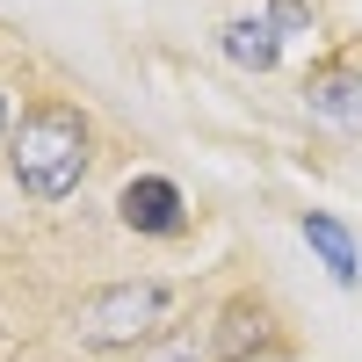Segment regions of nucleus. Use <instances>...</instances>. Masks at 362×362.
Wrapping results in <instances>:
<instances>
[{
	"mask_svg": "<svg viewBox=\"0 0 362 362\" xmlns=\"http://www.w3.org/2000/svg\"><path fill=\"white\" fill-rule=\"evenodd\" d=\"M87 167H95V124H87L73 102H58V95L29 102L22 124H15V138H8L15 189L29 203H66L80 181H87Z\"/></svg>",
	"mask_w": 362,
	"mask_h": 362,
	"instance_id": "nucleus-1",
	"label": "nucleus"
},
{
	"mask_svg": "<svg viewBox=\"0 0 362 362\" xmlns=\"http://www.w3.org/2000/svg\"><path fill=\"white\" fill-rule=\"evenodd\" d=\"M174 326V283L160 276H124V283H102L73 305V334L80 348H153Z\"/></svg>",
	"mask_w": 362,
	"mask_h": 362,
	"instance_id": "nucleus-2",
	"label": "nucleus"
},
{
	"mask_svg": "<svg viewBox=\"0 0 362 362\" xmlns=\"http://www.w3.org/2000/svg\"><path fill=\"white\" fill-rule=\"evenodd\" d=\"M203 326H210V362H254V355L290 348L283 312H276V297H268V290H232Z\"/></svg>",
	"mask_w": 362,
	"mask_h": 362,
	"instance_id": "nucleus-3",
	"label": "nucleus"
},
{
	"mask_svg": "<svg viewBox=\"0 0 362 362\" xmlns=\"http://www.w3.org/2000/svg\"><path fill=\"white\" fill-rule=\"evenodd\" d=\"M297 95H305L312 124L341 131V138H362V51H326Z\"/></svg>",
	"mask_w": 362,
	"mask_h": 362,
	"instance_id": "nucleus-4",
	"label": "nucleus"
},
{
	"mask_svg": "<svg viewBox=\"0 0 362 362\" xmlns=\"http://www.w3.org/2000/svg\"><path fill=\"white\" fill-rule=\"evenodd\" d=\"M116 225L138 232V239H181V232L196 225V210H189V196H181V181L131 174L124 189H116Z\"/></svg>",
	"mask_w": 362,
	"mask_h": 362,
	"instance_id": "nucleus-5",
	"label": "nucleus"
},
{
	"mask_svg": "<svg viewBox=\"0 0 362 362\" xmlns=\"http://www.w3.org/2000/svg\"><path fill=\"white\" fill-rule=\"evenodd\" d=\"M297 232H305L312 261H319L341 290H355V283H362V247H355V232L334 218V210H297Z\"/></svg>",
	"mask_w": 362,
	"mask_h": 362,
	"instance_id": "nucleus-6",
	"label": "nucleus"
},
{
	"mask_svg": "<svg viewBox=\"0 0 362 362\" xmlns=\"http://www.w3.org/2000/svg\"><path fill=\"white\" fill-rule=\"evenodd\" d=\"M218 51L232 58L239 73H276V66H283V37H276V22H268L261 8H239V15H225V29H218Z\"/></svg>",
	"mask_w": 362,
	"mask_h": 362,
	"instance_id": "nucleus-7",
	"label": "nucleus"
},
{
	"mask_svg": "<svg viewBox=\"0 0 362 362\" xmlns=\"http://www.w3.org/2000/svg\"><path fill=\"white\" fill-rule=\"evenodd\" d=\"M138 362H210V326H167Z\"/></svg>",
	"mask_w": 362,
	"mask_h": 362,
	"instance_id": "nucleus-8",
	"label": "nucleus"
},
{
	"mask_svg": "<svg viewBox=\"0 0 362 362\" xmlns=\"http://www.w3.org/2000/svg\"><path fill=\"white\" fill-rule=\"evenodd\" d=\"M254 8L276 22V37H283V44H290V37H312V29H319V8H312V0H254Z\"/></svg>",
	"mask_w": 362,
	"mask_h": 362,
	"instance_id": "nucleus-9",
	"label": "nucleus"
},
{
	"mask_svg": "<svg viewBox=\"0 0 362 362\" xmlns=\"http://www.w3.org/2000/svg\"><path fill=\"white\" fill-rule=\"evenodd\" d=\"M8 138H15V116H8V87H0V160H8Z\"/></svg>",
	"mask_w": 362,
	"mask_h": 362,
	"instance_id": "nucleus-10",
	"label": "nucleus"
},
{
	"mask_svg": "<svg viewBox=\"0 0 362 362\" xmlns=\"http://www.w3.org/2000/svg\"><path fill=\"white\" fill-rule=\"evenodd\" d=\"M254 362H312V355H297V348H276V355H254Z\"/></svg>",
	"mask_w": 362,
	"mask_h": 362,
	"instance_id": "nucleus-11",
	"label": "nucleus"
}]
</instances>
